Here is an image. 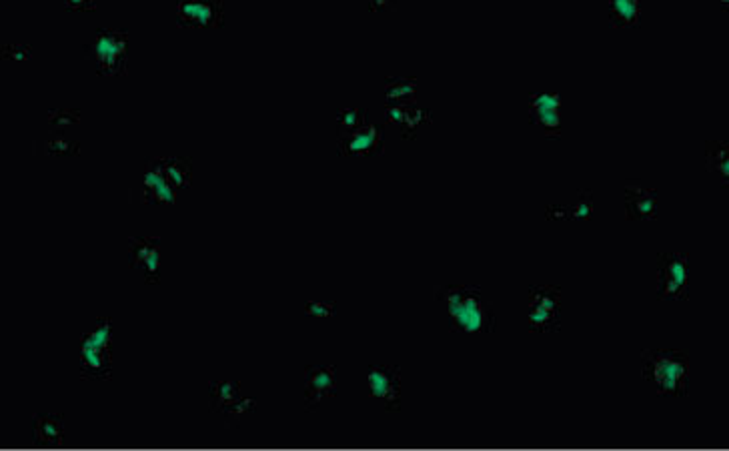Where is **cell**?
<instances>
[{"label":"cell","instance_id":"6da1fadb","mask_svg":"<svg viewBox=\"0 0 729 451\" xmlns=\"http://www.w3.org/2000/svg\"><path fill=\"white\" fill-rule=\"evenodd\" d=\"M449 327L459 335H489L495 331V313L479 287L449 285L435 291Z\"/></svg>","mask_w":729,"mask_h":451},{"label":"cell","instance_id":"7a4b0ae2","mask_svg":"<svg viewBox=\"0 0 729 451\" xmlns=\"http://www.w3.org/2000/svg\"><path fill=\"white\" fill-rule=\"evenodd\" d=\"M643 379L661 397L681 399L689 391V359L679 351H643Z\"/></svg>","mask_w":729,"mask_h":451},{"label":"cell","instance_id":"3957f363","mask_svg":"<svg viewBox=\"0 0 729 451\" xmlns=\"http://www.w3.org/2000/svg\"><path fill=\"white\" fill-rule=\"evenodd\" d=\"M79 373L89 381H107L113 375V323L99 319L79 345Z\"/></svg>","mask_w":729,"mask_h":451},{"label":"cell","instance_id":"277c9868","mask_svg":"<svg viewBox=\"0 0 729 451\" xmlns=\"http://www.w3.org/2000/svg\"><path fill=\"white\" fill-rule=\"evenodd\" d=\"M89 55L101 77H125L129 73V31L99 29Z\"/></svg>","mask_w":729,"mask_h":451},{"label":"cell","instance_id":"5b68a950","mask_svg":"<svg viewBox=\"0 0 729 451\" xmlns=\"http://www.w3.org/2000/svg\"><path fill=\"white\" fill-rule=\"evenodd\" d=\"M211 411L219 415L227 427H241L257 411V401L243 395L241 385L235 381H211Z\"/></svg>","mask_w":729,"mask_h":451},{"label":"cell","instance_id":"8992f818","mask_svg":"<svg viewBox=\"0 0 729 451\" xmlns=\"http://www.w3.org/2000/svg\"><path fill=\"white\" fill-rule=\"evenodd\" d=\"M563 293L557 287H529L527 301V327L537 335H551L561 329Z\"/></svg>","mask_w":729,"mask_h":451},{"label":"cell","instance_id":"52a82bcc","mask_svg":"<svg viewBox=\"0 0 729 451\" xmlns=\"http://www.w3.org/2000/svg\"><path fill=\"white\" fill-rule=\"evenodd\" d=\"M657 297L665 303H681L689 297V255L663 253L657 267Z\"/></svg>","mask_w":729,"mask_h":451},{"label":"cell","instance_id":"ba28073f","mask_svg":"<svg viewBox=\"0 0 729 451\" xmlns=\"http://www.w3.org/2000/svg\"><path fill=\"white\" fill-rule=\"evenodd\" d=\"M175 19L181 29H221L225 25L223 0H179Z\"/></svg>","mask_w":729,"mask_h":451},{"label":"cell","instance_id":"9c48e42d","mask_svg":"<svg viewBox=\"0 0 729 451\" xmlns=\"http://www.w3.org/2000/svg\"><path fill=\"white\" fill-rule=\"evenodd\" d=\"M367 387L371 399L387 411L401 409V369L395 365H373L367 373Z\"/></svg>","mask_w":729,"mask_h":451},{"label":"cell","instance_id":"30bf717a","mask_svg":"<svg viewBox=\"0 0 729 451\" xmlns=\"http://www.w3.org/2000/svg\"><path fill=\"white\" fill-rule=\"evenodd\" d=\"M305 407L315 411L335 399L337 395V371L331 365H311L303 375Z\"/></svg>","mask_w":729,"mask_h":451},{"label":"cell","instance_id":"8fae6325","mask_svg":"<svg viewBox=\"0 0 729 451\" xmlns=\"http://www.w3.org/2000/svg\"><path fill=\"white\" fill-rule=\"evenodd\" d=\"M625 215L631 223H651L657 219V191L641 181H627L623 187Z\"/></svg>","mask_w":729,"mask_h":451},{"label":"cell","instance_id":"7c38bea8","mask_svg":"<svg viewBox=\"0 0 729 451\" xmlns=\"http://www.w3.org/2000/svg\"><path fill=\"white\" fill-rule=\"evenodd\" d=\"M337 149L341 157H351V159L379 157L385 151V131L375 123H367L353 135L339 139Z\"/></svg>","mask_w":729,"mask_h":451},{"label":"cell","instance_id":"4fadbf2b","mask_svg":"<svg viewBox=\"0 0 729 451\" xmlns=\"http://www.w3.org/2000/svg\"><path fill=\"white\" fill-rule=\"evenodd\" d=\"M531 123L547 137H561V97L555 93H535L527 99Z\"/></svg>","mask_w":729,"mask_h":451},{"label":"cell","instance_id":"5bb4252c","mask_svg":"<svg viewBox=\"0 0 729 451\" xmlns=\"http://www.w3.org/2000/svg\"><path fill=\"white\" fill-rule=\"evenodd\" d=\"M129 263L149 283H157L161 279V239L131 237L129 239Z\"/></svg>","mask_w":729,"mask_h":451},{"label":"cell","instance_id":"9a60e30c","mask_svg":"<svg viewBox=\"0 0 729 451\" xmlns=\"http://www.w3.org/2000/svg\"><path fill=\"white\" fill-rule=\"evenodd\" d=\"M385 117L387 123L395 125L407 141H413L423 127L431 125V111L419 107L417 103L387 107Z\"/></svg>","mask_w":729,"mask_h":451},{"label":"cell","instance_id":"2e32d148","mask_svg":"<svg viewBox=\"0 0 729 451\" xmlns=\"http://www.w3.org/2000/svg\"><path fill=\"white\" fill-rule=\"evenodd\" d=\"M143 199L149 205H159V207H173L177 203L179 193L169 185V181L165 179V175L161 173V169L157 167L155 159L149 161L147 171L143 175Z\"/></svg>","mask_w":729,"mask_h":451},{"label":"cell","instance_id":"e0dca14e","mask_svg":"<svg viewBox=\"0 0 729 451\" xmlns=\"http://www.w3.org/2000/svg\"><path fill=\"white\" fill-rule=\"evenodd\" d=\"M33 441L37 447L61 449L65 445V425L57 415H33Z\"/></svg>","mask_w":729,"mask_h":451},{"label":"cell","instance_id":"ac0fdd59","mask_svg":"<svg viewBox=\"0 0 729 451\" xmlns=\"http://www.w3.org/2000/svg\"><path fill=\"white\" fill-rule=\"evenodd\" d=\"M157 167L161 169V173L165 175V179L169 181V185L177 191L183 193L191 187L193 181V163L187 157H161L155 159Z\"/></svg>","mask_w":729,"mask_h":451},{"label":"cell","instance_id":"d6986e66","mask_svg":"<svg viewBox=\"0 0 729 451\" xmlns=\"http://www.w3.org/2000/svg\"><path fill=\"white\" fill-rule=\"evenodd\" d=\"M643 0H609V23L613 29H635L641 25Z\"/></svg>","mask_w":729,"mask_h":451},{"label":"cell","instance_id":"ffe728a7","mask_svg":"<svg viewBox=\"0 0 729 451\" xmlns=\"http://www.w3.org/2000/svg\"><path fill=\"white\" fill-rule=\"evenodd\" d=\"M419 93V81L417 79H387L383 85L385 105H409L415 103Z\"/></svg>","mask_w":729,"mask_h":451},{"label":"cell","instance_id":"44dd1931","mask_svg":"<svg viewBox=\"0 0 729 451\" xmlns=\"http://www.w3.org/2000/svg\"><path fill=\"white\" fill-rule=\"evenodd\" d=\"M707 169L717 175L723 183V189H727L729 183V145L727 141H713L707 147Z\"/></svg>","mask_w":729,"mask_h":451},{"label":"cell","instance_id":"7402d4cb","mask_svg":"<svg viewBox=\"0 0 729 451\" xmlns=\"http://www.w3.org/2000/svg\"><path fill=\"white\" fill-rule=\"evenodd\" d=\"M367 123H369V113H367V109H361V107H349V109H339V111H337L335 125H337V135H339V139L353 135L355 131H359V129H361V127H365Z\"/></svg>","mask_w":729,"mask_h":451},{"label":"cell","instance_id":"603a6c76","mask_svg":"<svg viewBox=\"0 0 729 451\" xmlns=\"http://www.w3.org/2000/svg\"><path fill=\"white\" fill-rule=\"evenodd\" d=\"M593 213H595V203H593L591 191H579V193H575V197L571 201L565 203L567 221L585 223V221L593 219Z\"/></svg>","mask_w":729,"mask_h":451},{"label":"cell","instance_id":"cb8c5ba5","mask_svg":"<svg viewBox=\"0 0 729 451\" xmlns=\"http://www.w3.org/2000/svg\"><path fill=\"white\" fill-rule=\"evenodd\" d=\"M47 123L53 131H69L81 125V111L79 109H51L47 113Z\"/></svg>","mask_w":729,"mask_h":451},{"label":"cell","instance_id":"d4e9b609","mask_svg":"<svg viewBox=\"0 0 729 451\" xmlns=\"http://www.w3.org/2000/svg\"><path fill=\"white\" fill-rule=\"evenodd\" d=\"M47 153L57 159H71L81 155V145L63 135H57L47 143Z\"/></svg>","mask_w":729,"mask_h":451},{"label":"cell","instance_id":"484cf974","mask_svg":"<svg viewBox=\"0 0 729 451\" xmlns=\"http://www.w3.org/2000/svg\"><path fill=\"white\" fill-rule=\"evenodd\" d=\"M305 315L307 317H315V319H333L337 315V307L335 303H317V301H307L305 303Z\"/></svg>","mask_w":729,"mask_h":451},{"label":"cell","instance_id":"4316f807","mask_svg":"<svg viewBox=\"0 0 729 451\" xmlns=\"http://www.w3.org/2000/svg\"><path fill=\"white\" fill-rule=\"evenodd\" d=\"M3 57H5V61L27 63L33 59V47L31 45H5Z\"/></svg>","mask_w":729,"mask_h":451},{"label":"cell","instance_id":"83f0119b","mask_svg":"<svg viewBox=\"0 0 729 451\" xmlns=\"http://www.w3.org/2000/svg\"><path fill=\"white\" fill-rule=\"evenodd\" d=\"M69 11H97V0H63Z\"/></svg>","mask_w":729,"mask_h":451},{"label":"cell","instance_id":"f1b7e54d","mask_svg":"<svg viewBox=\"0 0 729 451\" xmlns=\"http://www.w3.org/2000/svg\"><path fill=\"white\" fill-rule=\"evenodd\" d=\"M397 3V0H369V7L373 13H387L393 9V5Z\"/></svg>","mask_w":729,"mask_h":451},{"label":"cell","instance_id":"f546056e","mask_svg":"<svg viewBox=\"0 0 729 451\" xmlns=\"http://www.w3.org/2000/svg\"><path fill=\"white\" fill-rule=\"evenodd\" d=\"M717 3L721 5V9H723V11H727V9H729V0H717Z\"/></svg>","mask_w":729,"mask_h":451}]
</instances>
